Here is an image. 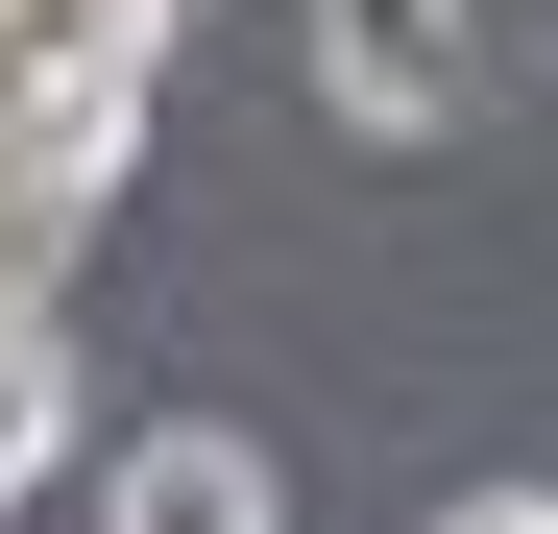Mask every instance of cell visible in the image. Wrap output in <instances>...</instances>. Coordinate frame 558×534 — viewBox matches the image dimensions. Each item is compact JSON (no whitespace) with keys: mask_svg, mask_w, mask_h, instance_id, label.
Masks as SVG:
<instances>
[{"mask_svg":"<svg viewBox=\"0 0 558 534\" xmlns=\"http://www.w3.org/2000/svg\"><path fill=\"white\" fill-rule=\"evenodd\" d=\"M170 0H0V73H98V98H146Z\"/></svg>","mask_w":558,"mask_h":534,"instance_id":"obj_3","label":"cell"},{"mask_svg":"<svg viewBox=\"0 0 558 534\" xmlns=\"http://www.w3.org/2000/svg\"><path fill=\"white\" fill-rule=\"evenodd\" d=\"M486 73H510V25H486V0H316V98H340L364 146L486 122Z\"/></svg>","mask_w":558,"mask_h":534,"instance_id":"obj_1","label":"cell"},{"mask_svg":"<svg viewBox=\"0 0 558 534\" xmlns=\"http://www.w3.org/2000/svg\"><path fill=\"white\" fill-rule=\"evenodd\" d=\"M437 534H558V486H461V510H437Z\"/></svg>","mask_w":558,"mask_h":534,"instance_id":"obj_5","label":"cell"},{"mask_svg":"<svg viewBox=\"0 0 558 534\" xmlns=\"http://www.w3.org/2000/svg\"><path fill=\"white\" fill-rule=\"evenodd\" d=\"M49 437H73V340H0V510L49 486Z\"/></svg>","mask_w":558,"mask_h":534,"instance_id":"obj_4","label":"cell"},{"mask_svg":"<svg viewBox=\"0 0 558 534\" xmlns=\"http://www.w3.org/2000/svg\"><path fill=\"white\" fill-rule=\"evenodd\" d=\"M98 534H292V486H267V437L243 413H170L98 462Z\"/></svg>","mask_w":558,"mask_h":534,"instance_id":"obj_2","label":"cell"}]
</instances>
